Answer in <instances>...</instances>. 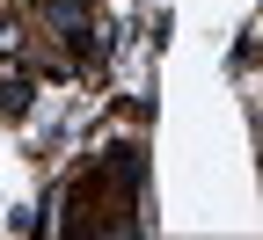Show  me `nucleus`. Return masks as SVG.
<instances>
[{
    "mask_svg": "<svg viewBox=\"0 0 263 240\" xmlns=\"http://www.w3.org/2000/svg\"><path fill=\"white\" fill-rule=\"evenodd\" d=\"M44 15L59 29H88V0H44Z\"/></svg>",
    "mask_w": 263,
    "mask_h": 240,
    "instance_id": "1",
    "label": "nucleus"
},
{
    "mask_svg": "<svg viewBox=\"0 0 263 240\" xmlns=\"http://www.w3.org/2000/svg\"><path fill=\"white\" fill-rule=\"evenodd\" d=\"M15 51H22V29H15V22H0V58H15Z\"/></svg>",
    "mask_w": 263,
    "mask_h": 240,
    "instance_id": "2",
    "label": "nucleus"
}]
</instances>
